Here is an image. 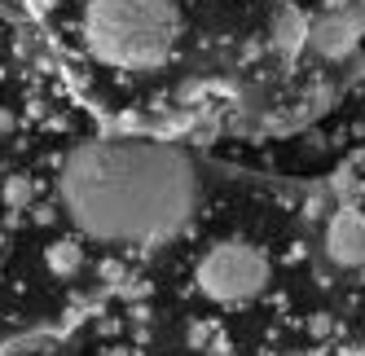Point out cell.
I'll use <instances>...</instances> for the list:
<instances>
[{"instance_id":"1","label":"cell","mask_w":365,"mask_h":356,"mask_svg":"<svg viewBox=\"0 0 365 356\" xmlns=\"http://www.w3.org/2000/svg\"><path fill=\"white\" fill-rule=\"evenodd\" d=\"M58 198L84 238L106 246H150L190 224L198 172L176 145L106 137L75 145L58 167Z\"/></svg>"},{"instance_id":"2","label":"cell","mask_w":365,"mask_h":356,"mask_svg":"<svg viewBox=\"0 0 365 356\" xmlns=\"http://www.w3.org/2000/svg\"><path fill=\"white\" fill-rule=\"evenodd\" d=\"M176 0H84V44L101 66L115 70H159L180 48Z\"/></svg>"},{"instance_id":"3","label":"cell","mask_w":365,"mask_h":356,"mask_svg":"<svg viewBox=\"0 0 365 356\" xmlns=\"http://www.w3.org/2000/svg\"><path fill=\"white\" fill-rule=\"evenodd\" d=\"M269 277H273L269 256L247 238H225L207 246L194 268L198 290L212 303H251L255 295L269 290Z\"/></svg>"},{"instance_id":"4","label":"cell","mask_w":365,"mask_h":356,"mask_svg":"<svg viewBox=\"0 0 365 356\" xmlns=\"http://www.w3.org/2000/svg\"><path fill=\"white\" fill-rule=\"evenodd\" d=\"M322 251H326V260L339 264V268H365V211L356 207H344V211H334L326 220V234H322Z\"/></svg>"},{"instance_id":"5","label":"cell","mask_w":365,"mask_h":356,"mask_svg":"<svg viewBox=\"0 0 365 356\" xmlns=\"http://www.w3.org/2000/svg\"><path fill=\"white\" fill-rule=\"evenodd\" d=\"M48 268H53L58 277H75L84 268V246L80 242H53L48 246Z\"/></svg>"},{"instance_id":"6","label":"cell","mask_w":365,"mask_h":356,"mask_svg":"<svg viewBox=\"0 0 365 356\" xmlns=\"http://www.w3.org/2000/svg\"><path fill=\"white\" fill-rule=\"evenodd\" d=\"M5 198L14 202V207H22V202H31V185H27V181H9V189H5Z\"/></svg>"},{"instance_id":"7","label":"cell","mask_w":365,"mask_h":356,"mask_svg":"<svg viewBox=\"0 0 365 356\" xmlns=\"http://www.w3.org/2000/svg\"><path fill=\"white\" fill-rule=\"evenodd\" d=\"M27 5H31V9H53L58 0H27Z\"/></svg>"},{"instance_id":"8","label":"cell","mask_w":365,"mask_h":356,"mask_svg":"<svg viewBox=\"0 0 365 356\" xmlns=\"http://www.w3.org/2000/svg\"><path fill=\"white\" fill-rule=\"evenodd\" d=\"M291 356H304V352H291Z\"/></svg>"}]
</instances>
